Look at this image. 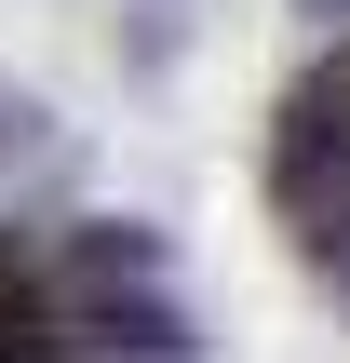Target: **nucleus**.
<instances>
[{"instance_id": "f257e3e1", "label": "nucleus", "mask_w": 350, "mask_h": 363, "mask_svg": "<svg viewBox=\"0 0 350 363\" xmlns=\"http://www.w3.org/2000/svg\"><path fill=\"white\" fill-rule=\"evenodd\" d=\"M270 202H283V229L310 242V269L337 283V310H350V54H324L310 94L283 108V135H270Z\"/></svg>"}]
</instances>
